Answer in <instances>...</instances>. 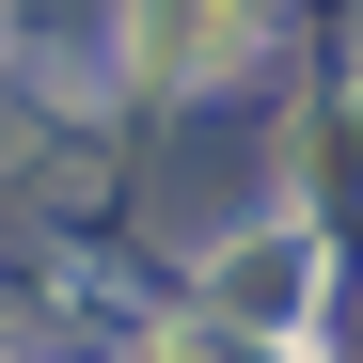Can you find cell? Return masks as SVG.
<instances>
[{"instance_id": "1", "label": "cell", "mask_w": 363, "mask_h": 363, "mask_svg": "<svg viewBox=\"0 0 363 363\" xmlns=\"http://www.w3.org/2000/svg\"><path fill=\"white\" fill-rule=\"evenodd\" d=\"M143 48L190 64V79H221L237 48H253V0H143Z\"/></svg>"}]
</instances>
